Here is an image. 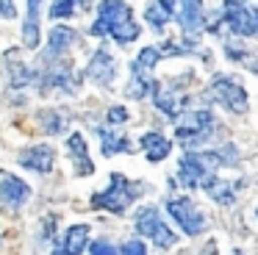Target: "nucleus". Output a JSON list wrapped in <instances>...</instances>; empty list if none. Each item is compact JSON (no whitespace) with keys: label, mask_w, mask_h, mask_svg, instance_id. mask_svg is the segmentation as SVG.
<instances>
[{"label":"nucleus","mask_w":258,"mask_h":255,"mask_svg":"<svg viewBox=\"0 0 258 255\" xmlns=\"http://www.w3.org/2000/svg\"><path fill=\"white\" fill-rule=\"evenodd\" d=\"M92 36H111L119 44H131L139 39V25L134 20V11L125 0H103L97 6V20L89 28Z\"/></svg>","instance_id":"1"},{"label":"nucleus","mask_w":258,"mask_h":255,"mask_svg":"<svg viewBox=\"0 0 258 255\" xmlns=\"http://www.w3.org/2000/svg\"><path fill=\"white\" fill-rule=\"evenodd\" d=\"M228 164V147L225 150H206V153H186L178 164V180L183 188H203L206 192L217 172Z\"/></svg>","instance_id":"2"},{"label":"nucleus","mask_w":258,"mask_h":255,"mask_svg":"<svg viewBox=\"0 0 258 255\" xmlns=\"http://www.w3.org/2000/svg\"><path fill=\"white\" fill-rule=\"evenodd\" d=\"M142 192H145L142 183H131L125 175L114 172L108 188H103V192H97L92 197V208H103V211H111V214H125L131 208V203L136 197H142Z\"/></svg>","instance_id":"3"},{"label":"nucleus","mask_w":258,"mask_h":255,"mask_svg":"<svg viewBox=\"0 0 258 255\" xmlns=\"http://www.w3.org/2000/svg\"><path fill=\"white\" fill-rule=\"evenodd\" d=\"M161 58H164L161 47H145L139 55H136V61L131 64L128 89H125V94H128L131 100H142V97H147L150 92L158 89V83L150 78V72H153V67H156Z\"/></svg>","instance_id":"4"},{"label":"nucleus","mask_w":258,"mask_h":255,"mask_svg":"<svg viewBox=\"0 0 258 255\" xmlns=\"http://www.w3.org/2000/svg\"><path fill=\"white\" fill-rule=\"evenodd\" d=\"M136 230L150 238L158 249H169V247L178 244V233L161 219L158 208H153V205H147V208H142L139 214H136Z\"/></svg>","instance_id":"5"},{"label":"nucleus","mask_w":258,"mask_h":255,"mask_svg":"<svg viewBox=\"0 0 258 255\" xmlns=\"http://www.w3.org/2000/svg\"><path fill=\"white\" fill-rule=\"evenodd\" d=\"M208 97L217 100L219 105H222L225 111H230V114H244L247 108H250V100H247V89L241 86L236 78H214L211 86H208Z\"/></svg>","instance_id":"6"},{"label":"nucleus","mask_w":258,"mask_h":255,"mask_svg":"<svg viewBox=\"0 0 258 255\" xmlns=\"http://www.w3.org/2000/svg\"><path fill=\"white\" fill-rule=\"evenodd\" d=\"M211 131H214V114L208 108H197L178 122L175 136H178V142H183L186 147H197V144H203L211 136Z\"/></svg>","instance_id":"7"},{"label":"nucleus","mask_w":258,"mask_h":255,"mask_svg":"<svg viewBox=\"0 0 258 255\" xmlns=\"http://www.w3.org/2000/svg\"><path fill=\"white\" fill-rule=\"evenodd\" d=\"M167 211H169V216L178 222V227L186 236H200L203 227H206V214H203L189 197H169Z\"/></svg>","instance_id":"8"},{"label":"nucleus","mask_w":258,"mask_h":255,"mask_svg":"<svg viewBox=\"0 0 258 255\" xmlns=\"http://www.w3.org/2000/svg\"><path fill=\"white\" fill-rule=\"evenodd\" d=\"M222 20L236 36H258V9H250L241 0H228L222 6Z\"/></svg>","instance_id":"9"},{"label":"nucleus","mask_w":258,"mask_h":255,"mask_svg":"<svg viewBox=\"0 0 258 255\" xmlns=\"http://www.w3.org/2000/svg\"><path fill=\"white\" fill-rule=\"evenodd\" d=\"M175 20H178L180 31H183V39H189V42H195L208 28L203 0H178V6H175Z\"/></svg>","instance_id":"10"},{"label":"nucleus","mask_w":258,"mask_h":255,"mask_svg":"<svg viewBox=\"0 0 258 255\" xmlns=\"http://www.w3.org/2000/svg\"><path fill=\"white\" fill-rule=\"evenodd\" d=\"M28 197H31L28 183L20 180L12 172H0V208L6 211V214H14L17 208H23Z\"/></svg>","instance_id":"11"},{"label":"nucleus","mask_w":258,"mask_h":255,"mask_svg":"<svg viewBox=\"0 0 258 255\" xmlns=\"http://www.w3.org/2000/svg\"><path fill=\"white\" fill-rule=\"evenodd\" d=\"M17 161H20L23 169L47 175V172L53 169V164H56V150L47 147V144H34V147H25L23 153L17 155Z\"/></svg>","instance_id":"12"},{"label":"nucleus","mask_w":258,"mask_h":255,"mask_svg":"<svg viewBox=\"0 0 258 255\" xmlns=\"http://www.w3.org/2000/svg\"><path fill=\"white\" fill-rule=\"evenodd\" d=\"M114 75H117V61H114V55L108 53L106 47H100L92 55L89 67H86V78H92V81L100 83V86H111Z\"/></svg>","instance_id":"13"},{"label":"nucleus","mask_w":258,"mask_h":255,"mask_svg":"<svg viewBox=\"0 0 258 255\" xmlns=\"http://www.w3.org/2000/svg\"><path fill=\"white\" fill-rule=\"evenodd\" d=\"M153 94H156V105L161 108V114H167L169 119H175V116H178L180 111L186 108V97L180 94L178 83H169V86H158Z\"/></svg>","instance_id":"14"},{"label":"nucleus","mask_w":258,"mask_h":255,"mask_svg":"<svg viewBox=\"0 0 258 255\" xmlns=\"http://www.w3.org/2000/svg\"><path fill=\"white\" fill-rule=\"evenodd\" d=\"M78 42V36H75V31H70V28H53L50 31V42H47V50H45V61H58L64 53H67L73 44Z\"/></svg>","instance_id":"15"},{"label":"nucleus","mask_w":258,"mask_h":255,"mask_svg":"<svg viewBox=\"0 0 258 255\" xmlns=\"http://www.w3.org/2000/svg\"><path fill=\"white\" fill-rule=\"evenodd\" d=\"M67 155L75 164V172H78V175H92V172H95V164H92L89 153H86V142H84L81 133H73V136L67 139Z\"/></svg>","instance_id":"16"},{"label":"nucleus","mask_w":258,"mask_h":255,"mask_svg":"<svg viewBox=\"0 0 258 255\" xmlns=\"http://www.w3.org/2000/svg\"><path fill=\"white\" fill-rule=\"evenodd\" d=\"M139 147L145 150V155H147L150 164H158V161H164L169 155L172 144H169V139L161 136L158 131H150V133H145V136L139 139Z\"/></svg>","instance_id":"17"},{"label":"nucleus","mask_w":258,"mask_h":255,"mask_svg":"<svg viewBox=\"0 0 258 255\" xmlns=\"http://www.w3.org/2000/svg\"><path fill=\"white\" fill-rule=\"evenodd\" d=\"M175 17V6L172 0H150V6L145 9V20L150 22L153 31L161 33L164 28H167V22Z\"/></svg>","instance_id":"18"},{"label":"nucleus","mask_w":258,"mask_h":255,"mask_svg":"<svg viewBox=\"0 0 258 255\" xmlns=\"http://www.w3.org/2000/svg\"><path fill=\"white\" fill-rule=\"evenodd\" d=\"M39 9H42V0H28V17H25V25H23V44L28 50L39 47Z\"/></svg>","instance_id":"19"},{"label":"nucleus","mask_w":258,"mask_h":255,"mask_svg":"<svg viewBox=\"0 0 258 255\" xmlns=\"http://www.w3.org/2000/svg\"><path fill=\"white\" fill-rule=\"evenodd\" d=\"M86 241H89V227L86 225H73L67 230V236H64V244L53 255H81L84 247H86Z\"/></svg>","instance_id":"20"},{"label":"nucleus","mask_w":258,"mask_h":255,"mask_svg":"<svg viewBox=\"0 0 258 255\" xmlns=\"http://www.w3.org/2000/svg\"><path fill=\"white\" fill-rule=\"evenodd\" d=\"M97 136H100V150L106 158H111V155L117 153H131V142L122 136V133H114L111 128H97Z\"/></svg>","instance_id":"21"},{"label":"nucleus","mask_w":258,"mask_h":255,"mask_svg":"<svg viewBox=\"0 0 258 255\" xmlns=\"http://www.w3.org/2000/svg\"><path fill=\"white\" fill-rule=\"evenodd\" d=\"M92 6V0H56L50 6V17L53 20H64V17H73L78 11H86Z\"/></svg>","instance_id":"22"},{"label":"nucleus","mask_w":258,"mask_h":255,"mask_svg":"<svg viewBox=\"0 0 258 255\" xmlns=\"http://www.w3.org/2000/svg\"><path fill=\"white\" fill-rule=\"evenodd\" d=\"M39 122H42V131L45 133H61L67 128V116L56 108H45L39 111Z\"/></svg>","instance_id":"23"},{"label":"nucleus","mask_w":258,"mask_h":255,"mask_svg":"<svg viewBox=\"0 0 258 255\" xmlns=\"http://www.w3.org/2000/svg\"><path fill=\"white\" fill-rule=\"evenodd\" d=\"M128 122V108L125 105H114V108H108V125L111 128H119Z\"/></svg>","instance_id":"24"},{"label":"nucleus","mask_w":258,"mask_h":255,"mask_svg":"<svg viewBox=\"0 0 258 255\" xmlns=\"http://www.w3.org/2000/svg\"><path fill=\"white\" fill-rule=\"evenodd\" d=\"M92 255H122L117 247H114L111 241H106V238H97L95 244H92Z\"/></svg>","instance_id":"25"},{"label":"nucleus","mask_w":258,"mask_h":255,"mask_svg":"<svg viewBox=\"0 0 258 255\" xmlns=\"http://www.w3.org/2000/svg\"><path fill=\"white\" fill-rule=\"evenodd\" d=\"M122 255H147L145 241H139V238H131V241L122 247Z\"/></svg>","instance_id":"26"},{"label":"nucleus","mask_w":258,"mask_h":255,"mask_svg":"<svg viewBox=\"0 0 258 255\" xmlns=\"http://www.w3.org/2000/svg\"><path fill=\"white\" fill-rule=\"evenodd\" d=\"M0 17H6V20L17 17V11H14V3H12V0H0Z\"/></svg>","instance_id":"27"},{"label":"nucleus","mask_w":258,"mask_h":255,"mask_svg":"<svg viewBox=\"0 0 258 255\" xmlns=\"http://www.w3.org/2000/svg\"><path fill=\"white\" fill-rule=\"evenodd\" d=\"M233 255H244V252H233Z\"/></svg>","instance_id":"28"},{"label":"nucleus","mask_w":258,"mask_h":255,"mask_svg":"<svg viewBox=\"0 0 258 255\" xmlns=\"http://www.w3.org/2000/svg\"><path fill=\"white\" fill-rule=\"evenodd\" d=\"M255 214H258V211H255Z\"/></svg>","instance_id":"29"}]
</instances>
